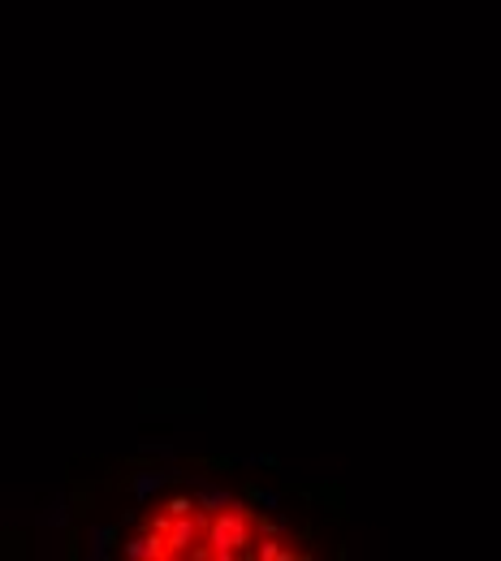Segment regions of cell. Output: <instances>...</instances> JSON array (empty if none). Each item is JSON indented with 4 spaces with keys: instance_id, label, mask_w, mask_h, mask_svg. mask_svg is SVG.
<instances>
[{
    "instance_id": "1",
    "label": "cell",
    "mask_w": 501,
    "mask_h": 561,
    "mask_svg": "<svg viewBox=\"0 0 501 561\" xmlns=\"http://www.w3.org/2000/svg\"><path fill=\"white\" fill-rule=\"evenodd\" d=\"M260 523L247 505L238 501H225L208 514V553L203 561H238V557H251L255 553V540H260Z\"/></svg>"
},
{
    "instance_id": "2",
    "label": "cell",
    "mask_w": 501,
    "mask_h": 561,
    "mask_svg": "<svg viewBox=\"0 0 501 561\" xmlns=\"http://www.w3.org/2000/svg\"><path fill=\"white\" fill-rule=\"evenodd\" d=\"M251 557H260V561H290L294 549L281 536H268V531H260V540H255V553Z\"/></svg>"
}]
</instances>
